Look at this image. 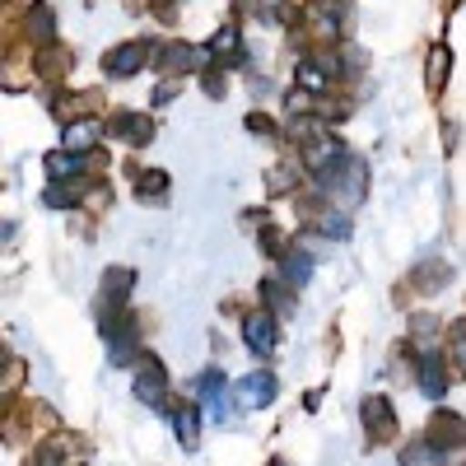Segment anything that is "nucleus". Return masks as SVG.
<instances>
[{
  "label": "nucleus",
  "mask_w": 466,
  "mask_h": 466,
  "mask_svg": "<svg viewBox=\"0 0 466 466\" xmlns=\"http://www.w3.org/2000/svg\"><path fill=\"white\" fill-rule=\"evenodd\" d=\"M243 340H248V350L252 355H270V350L280 345V331H276V318H248L243 322Z\"/></svg>",
  "instance_id": "nucleus-3"
},
{
  "label": "nucleus",
  "mask_w": 466,
  "mask_h": 466,
  "mask_svg": "<svg viewBox=\"0 0 466 466\" xmlns=\"http://www.w3.org/2000/svg\"><path fill=\"white\" fill-rule=\"evenodd\" d=\"M219 392H224V373H219V369H206V373L197 378V397L215 406V401H219Z\"/></svg>",
  "instance_id": "nucleus-11"
},
{
  "label": "nucleus",
  "mask_w": 466,
  "mask_h": 466,
  "mask_svg": "<svg viewBox=\"0 0 466 466\" xmlns=\"http://www.w3.org/2000/svg\"><path fill=\"white\" fill-rule=\"evenodd\" d=\"M94 136H98L94 122H75V127H66V145H70V149H89Z\"/></svg>",
  "instance_id": "nucleus-12"
},
{
  "label": "nucleus",
  "mask_w": 466,
  "mask_h": 466,
  "mask_svg": "<svg viewBox=\"0 0 466 466\" xmlns=\"http://www.w3.org/2000/svg\"><path fill=\"white\" fill-rule=\"evenodd\" d=\"M276 392H280V382L270 378L266 369H257V373L233 382V397H238L243 406H270V401H276Z\"/></svg>",
  "instance_id": "nucleus-1"
},
{
  "label": "nucleus",
  "mask_w": 466,
  "mask_h": 466,
  "mask_svg": "<svg viewBox=\"0 0 466 466\" xmlns=\"http://www.w3.org/2000/svg\"><path fill=\"white\" fill-rule=\"evenodd\" d=\"M415 382H420V392L430 397V401H443V392H448V373H443V364H439L434 355H424V360H420Z\"/></svg>",
  "instance_id": "nucleus-5"
},
{
  "label": "nucleus",
  "mask_w": 466,
  "mask_h": 466,
  "mask_svg": "<svg viewBox=\"0 0 466 466\" xmlns=\"http://www.w3.org/2000/svg\"><path fill=\"white\" fill-rule=\"evenodd\" d=\"M173 430H177V443L182 448H197V434H201V415H197V401H187L173 410Z\"/></svg>",
  "instance_id": "nucleus-8"
},
{
  "label": "nucleus",
  "mask_w": 466,
  "mask_h": 466,
  "mask_svg": "<svg viewBox=\"0 0 466 466\" xmlns=\"http://www.w3.org/2000/svg\"><path fill=\"white\" fill-rule=\"evenodd\" d=\"M112 131L122 136L127 145H145V140L154 136V122H149V116H136V112H127V116H116V122H112Z\"/></svg>",
  "instance_id": "nucleus-9"
},
{
  "label": "nucleus",
  "mask_w": 466,
  "mask_h": 466,
  "mask_svg": "<svg viewBox=\"0 0 466 466\" xmlns=\"http://www.w3.org/2000/svg\"><path fill=\"white\" fill-rule=\"evenodd\" d=\"M443 66H448V52L434 47V56H430V80H434V85H443Z\"/></svg>",
  "instance_id": "nucleus-16"
},
{
  "label": "nucleus",
  "mask_w": 466,
  "mask_h": 466,
  "mask_svg": "<svg viewBox=\"0 0 466 466\" xmlns=\"http://www.w3.org/2000/svg\"><path fill=\"white\" fill-rule=\"evenodd\" d=\"M364 424H369V434H373V439H382V434H392V430H397V415H392V406H387V401L369 397V401H364Z\"/></svg>",
  "instance_id": "nucleus-7"
},
{
  "label": "nucleus",
  "mask_w": 466,
  "mask_h": 466,
  "mask_svg": "<svg viewBox=\"0 0 466 466\" xmlns=\"http://www.w3.org/2000/svg\"><path fill=\"white\" fill-rule=\"evenodd\" d=\"M164 66H168V70H191V66H197V47H187V43L168 47V52H164Z\"/></svg>",
  "instance_id": "nucleus-13"
},
{
  "label": "nucleus",
  "mask_w": 466,
  "mask_h": 466,
  "mask_svg": "<svg viewBox=\"0 0 466 466\" xmlns=\"http://www.w3.org/2000/svg\"><path fill=\"white\" fill-rule=\"evenodd\" d=\"M140 56H145V47H122V52L107 56V70L112 75H136L140 70Z\"/></svg>",
  "instance_id": "nucleus-10"
},
{
  "label": "nucleus",
  "mask_w": 466,
  "mask_h": 466,
  "mask_svg": "<svg viewBox=\"0 0 466 466\" xmlns=\"http://www.w3.org/2000/svg\"><path fill=\"white\" fill-rule=\"evenodd\" d=\"M401 466H461V457H457V452H443V448L430 443V439H420V443H410V448L401 452Z\"/></svg>",
  "instance_id": "nucleus-4"
},
{
  "label": "nucleus",
  "mask_w": 466,
  "mask_h": 466,
  "mask_svg": "<svg viewBox=\"0 0 466 466\" xmlns=\"http://www.w3.org/2000/svg\"><path fill=\"white\" fill-rule=\"evenodd\" d=\"M285 276H289V280H308V276H313V257H308V252L285 257Z\"/></svg>",
  "instance_id": "nucleus-14"
},
{
  "label": "nucleus",
  "mask_w": 466,
  "mask_h": 466,
  "mask_svg": "<svg viewBox=\"0 0 466 466\" xmlns=\"http://www.w3.org/2000/svg\"><path fill=\"white\" fill-rule=\"evenodd\" d=\"M164 387H168V382H164V369H159V364H145L140 378H136V397H140L145 406H159V401H164Z\"/></svg>",
  "instance_id": "nucleus-6"
},
{
  "label": "nucleus",
  "mask_w": 466,
  "mask_h": 466,
  "mask_svg": "<svg viewBox=\"0 0 466 466\" xmlns=\"http://www.w3.org/2000/svg\"><path fill=\"white\" fill-rule=\"evenodd\" d=\"M452 364L466 373V322H457V331H452Z\"/></svg>",
  "instance_id": "nucleus-15"
},
{
  "label": "nucleus",
  "mask_w": 466,
  "mask_h": 466,
  "mask_svg": "<svg viewBox=\"0 0 466 466\" xmlns=\"http://www.w3.org/2000/svg\"><path fill=\"white\" fill-rule=\"evenodd\" d=\"M424 439L439 443V448H461L466 443V420L452 410H434V420L424 424Z\"/></svg>",
  "instance_id": "nucleus-2"
}]
</instances>
